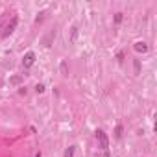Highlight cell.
<instances>
[{
    "label": "cell",
    "instance_id": "1",
    "mask_svg": "<svg viewBox=\"0 0 157 157\" xmlns=\"http://www.w3.org/2000/svg\"><path fill=\"white\" fill-rule=\"evenodd\" d=\"M94 135H96V139H98V142H100V148H102L104 152H109V139H107L105 133H104L102 129H96Z\"/></svg>",
    "mask_w": 157,
    "mask_h": 157
},
{
    "label": "cell",
    "instance_id": "2",
    "mask_svg": "<svg viewBox=\"0 0 157 157\" xmlns=\"http://www.w3.org/2000/svg\"><path fill=\"white\" fill-rule=\"evenodd\" d=\"M17 24H19V19H17V17H13V19L9 20V24H8V26L4 28V32H2V37H4V39H6V37H9V35H11V33L15 32Z\"/></svg>",
    "mask_w": 157,
    "mask_h": 157
},
{
    "label": "cell",
    "instance_id": "3",
    "mask_svg": "<svg viewBox=\"0 0 157 157\" xmlns=\"http://www.w3.org/2000/svg\"><path fill=\"white\" fill-rule=\"evenodd\" d=\"M33 63H35V52L24 54V57H22V67H24V69H30Z\"/></svg>",
    "mask_w": 157,
    "mask_h": 157
},
{
    "label": "cell",
    "instance_id": "4",
    "mask_svg": "<svg viewBox=\"0 0 157 157\" xmlns=\"http://www.w3.org/2000/svg\"><path fill=\"white\" fill-rule=\"evenodd\" d=\"M133 48H135L139 54H144V52H148V44H146L144 41H137V43H135V46H133Z\"/></svg>",
    "mask_w": 157,
    "mask_h": 157
},
{
    "label": "cell",
    "instance_id": "5",
    "mask_svg": "<svg viewBox=\"0 0 157 157\" xmlns=\"http://www.w3.org/2000/svg\"><path fill=\"white\" fill-rule=\"evenodd\" d=\"M74 152H76V146H69L65 150V155L63 157H74Z\"/></svg>",
    "mask_w": 157,
    "mask_h": 157
},
{
    "label": "cell",
    "instance_id": "6",
    "mask_svg": "<svg viewBox=\"0 0 157 157\" xmlns=\"http://www.w3.org/2000/svg\"><path fill=\"white\" fill-rule=\"evenodd\" d=\"M22 81V76H13V78H9V83L11 85H19Z\"/></svg>",
    "mask_w": 157,
    "mask_h": 157
},
{
    "label": "cell",
    "instance_id": "7",
    "mask_svg": "<svg viewBox=\"0 0 157 157\" xmlns=\"http://www.w3.org/2000/svg\"><path fill=\"white\" fill-rule=\"evenodd\" d=\"M115 137H117V139L122 137V126H120V124H117V128H115Z\"/></svg>",
    "mask_w": 157,
    "mask_h": 157
},
{
    "label": "cell",
    "instance_id": "8",
    "mask_svg": "<svg viewBox=\"0 0 157 157\" xmlns=\"http://www.w3.org/2000/svg\"><path fill=\"white\" fill-rule=\"evenodd\" d=\"M61 72H63V76H67V74H69V70H67V63H65V61L61 63Z\"/></svg>",
    "mask_w": 157,
    "mask_h": 157
},
{
    "label": "cell",
    "instance_id": "9",
    "mask_svg": "<svg viewBox=\"0 0 157 157\" xmlns=\"http://www.w3.org/2000/svg\"><path fill=\"white\" fill-rule=\"evenodd\" d=\"M122 22V13H117L115 15V24H120Z\"/></svg>",
    "mask_w": 157,
    "mask_h": 157
},
{
    "label": "cell",
    "instance_id": "10",
    "mask_svg": "<svg viewBox=\"0 0 157 157\" xmlns=\"http://www.w3.org/2000/svg\"><path fill=\"white\" fill-rule=\"evenodd\" d=\"M141 72V63H139V59H135V74H139Z\"/></svg>",
    "mask_w": 157,
    "mask_h": 157
},
{
    "label": "cell",
    "instance_id": "11",
    "mask_svg": "<svg viewBox=\"0 0 157 157\" xmlns=\"http://www.w3.org/2000/svg\"><path fill=\"white\" fill-rule=\"evenodd\" d=\"M35 91H37L39 94H41V93H44V85H41V83H39V85L35 87Z\"/></svg>",
    "mask_w": 157,
    "mask_h": 157
},
{
    "label": "cell",
    "instance_id": "12",
    "mask_svg": "<svg viewBox=\"0 0 157 157\" xmlns=\"http://www.w3.org/2000/svg\"><path fill=\"white\" fill-rule=\"evenodd\" d=\"M35 157H43V155H41V152H37V153H35Z\"/></svg>",
    "mask_w": 157,
    "mask_h": 157
}]
</instances>
